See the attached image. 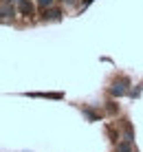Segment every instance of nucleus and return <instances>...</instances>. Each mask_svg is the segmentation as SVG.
<instances>
[{"label": "nucleus", "mask_w": 143, "mask_h": 152, "mask_svg": "<svg viewBox=\"0 0 143 152\" xmlns=\"http://www.w3.org/2000/svg\"><path fill=\"white\" fill-rule=\"evenodd\" d=\"M40 2H42V5H49V2H51V0H40Z\"/></svg>", "instance_id": "1"}]
</instances>
